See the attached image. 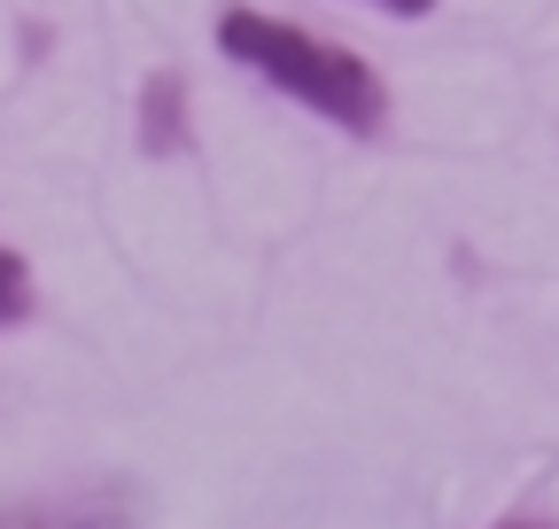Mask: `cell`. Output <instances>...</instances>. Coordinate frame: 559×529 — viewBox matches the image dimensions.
<instances>
[{"label": "cell", "mask_w": 559, "mask_h": 529, "mask_svg": "<svg viewBox=\"0 0 559 529\" xmlns=\"http://www.w3.org/2000/svg\"><path fill=\"white\" fill-rule=\"evenodd\" d=\"M218 47L226 62H241L249 79L280 86L288 102H304L311 117L342 125V132H358V141H373V132L389 125V86L366 55H349V47H326L311 39L304 24L288 16H264V9H226L218 16Z\"/></svg>", "instance_id": "1"}, {"label": "cell", "mask_w": 559, "mask_h": 529, "mask_svg": "<svg viewBox=\"0 0 559 529\" xmlns=\"http://www.w3.org/2000/svg\"><path fill=\"white\" fill-rule=\"evenodd\" d=\"M187 141H194V132H187V79L156 71L148 86H140V149H148V156H179Z\"/></svg>", "instance_id": "2"}, {"label": "cell", "mask_w": 559, "mask_h": 529, "mask_svg": "<svg viewBox=\"0 0 559 529\" xmlns=\"http://www.w3.org/2000/svg\"><path fill=\"white\" fill-rule=\"evenodd\" d=\"M0 529H132L117 498H39V506H0Z\"/></svg>", "instance_id": "3"}, {"label": "cell", "mask_w": 559, "mask_h": 529, "mask_svg": "<svg viewBox=\"0 0 559 529\" xmlns=\"http://www.w3.org/2000/svg\"><path fill=\"white\" fill-rule=\"evenodd\" d=\"M16 319H32V273L16 249H0V327H16Z\"/></svg>", "instance_id": "4"}, {"label": "cell", "mask_w": 559, "mask_h": 529, "mask_svg": "<svg viewBox=\"0 0 559 529\" xmlns=\"http://www.w3.org/2000/svg\"><path fill=\"white\" fill-rule=\"evenodd\" d=\"M373 9H389V16H428L436 0H373Z\"/></svg>", "instance_id": "5"}, {"label": "cell", "mask_w": 559, "mask_h": 529, "mask_svg": "<svg viewBox=\"0 0 559 529\" xmlns=\"http://www.w3.org/2000/svg\"><path fill=\"white\" fill-rule=\"evenodd\" d=\"M498 529H559V521H528V514H521V521H498Z\"/></svg>", "instance_id": "6"}]
</instances>
